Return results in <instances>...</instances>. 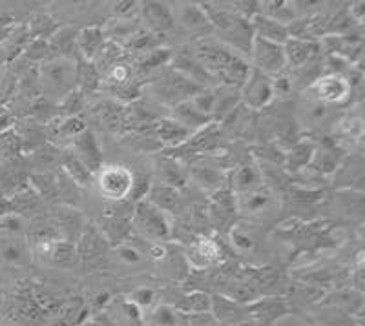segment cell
Returning a JSON list of instances; mask_svg holds the SVG:
<instances>
[{
  "label": "cell",
  "instance_id": "obj_4",
  "mask_svg": "<svg viewBox=\"0 0 365 326\" xmlns=\"http://www.w3.org/2000/svg\"><path fill=\"white\" fill-rule=\"evenodd\" d=\"M41 80L46 91L68 95L75 86V62L68 57H55L41 68Z\"/></svg>",
  "mask_w": 365,
  "mask_h": 326
},
{
  "label": "cell",
  "instance_id": "obj_37",
  "mask_svg": "<svg viewBox=\"0 0 365 326\" xmlns=\"http://www.w3.org/2000/svg\"><path fill=\"white\" fill-rule=\"evenodd\" d=\"M190 177L194 179L201 188L210 190L212 194H214L216 190H220L221 181H223L221 174H217L214 168H194L190 172Z\"/></svg>",
  "mask_w": 365,
  "mask_h": 326
},
{
  "label": "cell",
  "instance_id": "obj_51",
  "mask_svg": "<svg viewBox=\"0 0 365 326\" xmlns=\"http://www.w3.org/2000/svg\"><path fill=\"white\" fill-rule=\"evenodd\" d=\"M347 11L356 24H361V21H364V13H365V2H353V4L349 6Z\"/></svg>",
  "mask_w": 365,
  "mask_h": 326
},
{
  "label": "cell",
  "instance_id": "obj_10",
  "mask_svg": "<svg viewBox=\"0 0 365 326\" xmlns=\"http://www.w3.org/2000/svg\"><path fill=\"white\" fill-rule=\"evenodd\" d=\"M172 11H174L175 22H179L197 41L205 37H212V24L208 21L205 9L201 8V4L182 2V4H178L175 8H172Z\"/></svg>",
  "mask_w": 365,
  "mask_h": 326
},
{
  "label": "cell",
  "instance_id": "obj_33",
  "mask_svg": "<svg viewBox=\"0 0 365 326\" xmlns=\"http://www.w3.org/2000/svg\"><path fill=\"white\" fill-rule=\"evenodd\" d=\"M159 37H161V35L150 33V31H146V29L141 28L139 31H135L128 41H126L125 50L137 51V53H146V51L159 48V42H161L159 41Z\"/></svg>",
  "mask_w": 365,
  "mask_h": 326
},
{
  "label": "cell",
  "instance_id": "obj_30",
  "mask_svg": "<svg viewBox=\"0 0 365 326\" xmlns=\"http://www.w3.org/2000/svg\"><path fill=\"white\" fill-rule=\"evenodd\" d=\"M141 26H139V21L137 19H112L108 21V24L104 26V37L110 38V42L123 41L126 38L128 41L135 31H139Z\"/></svg>",
  "mask_w": 365,
  "mask_h": 326
},
{
  "label": "cell",
  "instance_id": "obj_35",
  "mask_svg": "<svg viewBox=\"0 0 365 326\" xmlns=\"http://www.w3.org/2000/svg\"><path fill=\"white\" fill-rule=\"evenodd\" d=\"M63 168L66 169V174L73 179L75 182L79 186H86L90 184L91 181V172L79 161V159L75 157L73 153H66L63 159Z\"/></svg>",
  "mask_w": 365,
  "mask_h": 326
},
{
  "label": "cell",
  "instance_id": "obj_41",
  "mask_svg": "<svg viewBox=\"0 0 365 326\" xmlns=\"http://www.w3.org/2000/svg\"><path fill=\"white\" fill-rule=\"evenodd\" d=\"M75 256H77V252H75L73 244L68 243V241L57 239L50 263H55V265H70V263H73Z\"/></svg>",
  "mask_w": 365,
  "mask_h": 326
},
{
  "label": "cell",
  "instance_id": "obj_22",
  "mask_svg": "<svg viewBox=\"0 0 365 326\" xmlns=\"http://www.w3.org/2000/svg\"><path fill=\"white\" fill-rule=\"evenodd\" d=\"M155 174L161 179V184L172 186V188H182L188 181V174L182 169V166L172 157H158L155 159Z\"/></svg>",
  "mask_w": 365,
  "mask_h": 326
},
{
  "label": "cell",
  "instance_id": "obj_15",
  "mask_svg": "<svg viewBox=\"0 0 365 326\" xmlns=\"http://www.w3.org/2000/svg\"><path fill=\"white\" fill-rule=\"evenodd\" d=\"M174 70L201 88H208L207 86L208 83L216 80L203 66H201V62L195 58V55L192 53V50L181 51V53L174 58Z\"/></svg>",
  "mask_w": 365,
  "mask_h": 326
},
{
  "label": "cell",
  "instance_id": "obj_47",
  "mask_svg": "<svg viewBox=\"0 0 365 326\" xmlns=\"http://www.w3.org/2000/svg\"><path fill=\"white\" fill-rule=\"evenodd\" d=\"M50 42L41 41V38H34L31 44L26 48V57L29 61H44L48 55H50Z\"/></svg>",
  "mask_w": 365,
  "mask_h": 326
},
{
  "label": "cell",
  "instance_id": "obj_12",
  "mask_svg": "<svg viewBox=\"0 0 365 326\" xmlns=\"http://www.w3.org/2000/svg\"><path fill=\"white\" fill-rule=\"evenodd\" d=\"M274 204H276V199L272 191L263 186L247 194L236 195V211H241L247 217H262L272 210Z\"/></svg>",
  "mask_w": 365,
  "mask_h": 326
},
{
  "label": "cell",
  "instance_id": "obj_1",
  "mask_svg": "<svg viewBox=\"0 0 365 326\" xmlns=\"http://www.w3.org/2000/svg\"><path fill=\"white\" fill-rule=\"evenodd\" d=\"M192 53L201 62V66L216 80L225 86L237 88L245 83L250 64L243 55L234 51L214 37H205L195 41L192 46Z\"/></svg>",
  "mask_w": 365,
  "mask_h": 326
},
{
  "label": "cell",
  "instance_id": "obj_43",
  "mask_svg": "<svg viewBox=\"0 0 365 326\" xmlns=\"http://www.w3.org/2000/svg\"><path fill=\"white\" fill-rule=\"evenodd\" d=\"M84 130H86V126H84V122L79 117H64V119L55 126V133L64 137H77L79 133H83Z\"/></svg>",
  "mask_w": 365,
  "mask_h": 326
},
{
  "label": "cell",
  "instance_id": "obj_9",
  "mask_svg": "<svg viewBox=\"0 0 365 326\" xmlns=\"http://www.w3.org/2000/svg\"><path fill=\"white\" fill-rule=\"evenodd\" d=\"M155 95L163 100V102H168L172 106H178L181 102H187L194 93L201 90V86L194 84L192 80H188L187 77H182L181 73H178L175 70H172L170 73L163 75V80H158L154 84Z\"/></svg>",
  "mask_w": 365,
  "mask_h": 326
},
{
  "label": "cell",
  "instance_id": "obj_7",
  "mask_svg": "<svg viewBox=\"0 0 365 326\" xmlns=\"http://www.w3.org/2000/svg\"><path fill=\"white\" fill-rule=\"evenodd\" d=\"M133 174L123 164H108L99 169V190L113 203L126 201L132 188Z\"/></svg>",
  "mask_w": 365,
  "mask_h": 326
},
{
  "label": "cell",
  "instance_id": "obj_34",
  "mask_svg": "<svg viewBox=\"0 0 365 326\" xmlns=\"http://www.w3.org/2000/svg\"><path fill=\"white\" fill-rule=\"evenodd\" d=\"M188 102H190L197 112L203 113V115L212 117V119L216 115V91L212 90V88H201L197 93H194V95L188 99Z\"/></svg>",
  "mask_w": 365,
  "mask_h": 326
},
{
  "label": "cell",
  "instance_id": "obj_6",
  "mask_svg": "<svg viewBox=\"0 0 365 326\" xmlns=\"http://www.w3.org/2000/svg\"><path fill=\"white\" fill-rule=\"evenodd\" d=\"M240 99L250 110H263L274 99L272 77L250 66L245 83L240 88Z\"/></svg>",
  "mask_w": 365,
  "mask_h": 326
},
{
  "label": "cell",
  "instance_id": "obj_3",
  "mask_svg": "<svg viewBox=\"0 0 365 326\" xmlns=\"http://www.w3.org/2000/svg\"><path fill=\"white\" fill-rule=\"evenodd\" d=\"M132 226L141 236L150 237L155 241H168L172 237V224L163 210L154 206L148 201H139L133 206L132 214Z\"/></svg>",
  "mask_w": 365,
  "mask_h": 326
},
{
  "label": "cell",
  "instance_id": "obj_49",
  "mask_svg": "<svg viewBox=\"0 0 365 326\" xmlns=\"http://www.w3.org/2000/svg\"><path fill=\"white\" fill-rule=\"evenodd\" d=\"M155 292L152 288H139L135 292L130 293V303L137 306V308H145V306H150L154 303Z\"/></svg>",
  "mask_w": 365,
  "mask_h": 326
},
{
  "label": "cell",
  "instance_id": "obj_23",
  "mask_svg": "<svg viewBox=\"0 0 365 326\" xmlns=\"http://www.w3.org/2000/svg\"><path fill=\"white\" fill-rule=\"evenodd\" d=\"M172 119L178 120L179 124H182V126L187 130H190L192 133H194L195 130L207 128L208 124L214 122L212 117H207L203 115V113L197 112L188 100L187 102H181L178 104V106H174V115H172Z\"/></svg>",
  "mask_w": 365,
  "mask_h": 326
},
{
  "label": "cell",
  "instance_id": "obj_24",
  "mask_svg": "<svg viewBox=\"0 0 365 326\" xmlns=\"http://www.w3.org/2000/svg\"><path fill=\"white\" fill-rule=\"evenodd\" d=\"M314 153H316L314 142L299 141L296 142V144L285 153V155H283V164H285L289 169H292V172L309 168L312 159H314Z\"/></svg>",
  "mask_w": 365,
  "mask_h": 326
},
{
  "label": "cell",
  "instance_id": "obj_45",
  "mask_svg": "<svg viewBox=\"0 0 365 326\" xmlns=\"http://www.w3.org/2000/svg\"><path fill=\"white\" fill-rule=\"evenodd\" d=\"M139 11H141V4L132 0H120L112 4L113 19H137Z\"/></svg>",
  "mask_w": 365,
  "mask_h": 326
},
{
  "label": "cell",
  "instance_id": "obj_13",
  "mask_svg": "<svg viewBox=\"0 0 365 326\" xmlns=\"http://www.w3.org/2000/svg\"><path fill=\"white\" fill-rule=\"evenodd\" d=\"M73 155L86 166L93 174H99L103 168V153H101L99 142L90 130H84L77 137H73Z\"/></svg>",
  "mask_w": 365,
  "mask_h": 326
},
{
  "label": "cell",
  "instance_id": "obj_32",
  "mask_svg": "<svg viewBox=\"0 0 365 326\" xmlns=\"http://www.w3.org/2000/svg\"><path fill=\"white\" fill-rule=\"evenodd\" d=\"M58 29H61L58 22H55L48 13H37L29 22V31H31L34 38H41V41L51 38Z\"/></svg>",
  "mask_w": 365,
  "mask_h": 326
},
{
  "label": "cell",
  "instance_id": "obj_5",
  "mask_svg": "<svg viewBox=\"0 0 365 326\" xmlns=\"http://www.w3.org/2000/svg\"><path fill=\"white\" fill-rule=\"evenodd\" d=\"M250 61H252L250 66L259 70L262 73L269 75V77H276V75L283 73L287 68L283 44L263 41V38L259 37H254L252 41Z\"/></svg>",
  "mask_w": 365,
  "mask_h": 326
},
{
  "label": "cell",
  "instance_id": "obj_16",
  "mask_svg": "<svg viewBox=\"0 0 365 326\" xmlns=\"http://www.w3.org/2000/svg\"><path fill=\"white\" fill-rule=\"evenodd\" d=\"M247 312L259 322H272L289 312V303L283 298H262L247 305Z\"/></svg>",
  "mask_w": 365,
  "mask_h": 326
},
{
  "label": "cell",
  "instance_id": "obj_44",
  "mask_svg": "<svg viewBox=\"0 0 365 326\" xmlns=\"http://www.w3.org/2000/svg\"><path fill=\"white\" fill-rule=\"evenodd\" d=\"M115 253L126 265H139L143 261L141 250L132 243H120L115 246Z\"/></svg>",
  "mask_w": 365,
  "mask_h": 326
},
{
  "label": "cell",
  "instance_id": "obj_46",
  "mask_svg": "<svg viewBox=\"0 0 365 326\" xmlns=\"http://www.w3.org/2000/svg\"><path fill=\"white\" fill-rule=\"evenodd\" d=\"M83 93L81 91H70L68 95H64L63 104H61V110H64V115L66 117H75L77 113L83 110Z\"/></svg>",
  "mask_w": 365,
  "mask_h": 326
},
{
  "label": "cell",
  "instance_id": "obj_36",
  "mask_svg": "<svg viewBox=\"0 0 365 326\" xmlns=\"http://www.w3.org/2000/svg\"><path fill=\"white\" fill-rule=\"evenodd\" d=\"M230 243L237 253H252L256 250V237L243 226H234L230 230Z\"/></svg>",
  "mask_w": 365,
  "mask_h": 326
},
{
  "label": "cell",
  "instance_id": "obj_11",
  "mask_svg": "<svg viewBox=\"0 0 365 326\" xmlns=\"http://www.w3.org/2000/svg\"><path fill=\"white\" fill-rule=\"evenodd\" d=\"M141 17L146 31L155 35H165L175 28L174 11L166 2H141Z\"/></svg>",
  "mask_w": 365,
  "mask_h": 326
},
{
  "label": "cell",
  "instance_id": "obj_38",
  "mask_svg": "<svg viewBox=\"0 0 365 326\" xmlns=\"http://www.w3.org/2000/svg\"><path fill=\"white\" fill-rule=\"evenodd\" d=\"M210 306H212L210 295H207L205 292H194L185 298V303L181 305V308L187 315H194V314H208V312H210Z\"/></svg>",
  "mask_w": 365,
  "mask_h": 326
},
{
  "label": "cell",
  "instance_id": "obj_42",
  "mask_svg": "<svg viewBox=\"0 0 365 326\" xmlns=\"http://www.w3.org/2000/svg\"><path fill=\"white\" fill-rule=\"evenodd\" d=\"M150 188H152V182L150 177L146 175H133L132 188H130V194L126 201L130 203H139V201H145V197H148Z\"/></svg>",
  "mask_w": 365,
  "mask_h": 326
},
{
  "label": "cell",
  "instance_id": "obj_54",
  "mask_svg": "<svg viewBox=\"0 0 365 326\" xmlns=\"http://www.w3.org/2000/svg\"><path fill=\"white\" fill-rule=\"evenodd\" d=\"M312 326H325V325H312Z\"/></svg>",
  "mask_w": 365,
  "mask_h": 326
},
{
  "label": "cell",
  "instance_id": "obj_27",
  "mask_svg": "<svg viewBox=\"0 0 365 326\" xmlns=\"http://www.w3.org/2000/svg\"><path fill=\"white\" fill-rule=\"evenodd\" d=\"M75 84H79L83 91H96L101 86V73L96 64L90 61L79 58L75 64Z\"/></svg>",
  "mask_w": 365,
  "mask_h": 326
},
{
  "label": "cell",
  "instance_id": "obj_31",
  "mask_svg": "<svg viewBox=\"0 0 365 326\" xmlns=\"http://www.w3.org/2000/svg\"><path fill=\"white\" fill-rule=\"evenodd\" d=\"M172 61V50L168 48H155V50H150L146 53H141V57L137 58V70L141 71H152V70H159V68L166 66L168 62Z\"/></svg>",
  "mask_w": 365,
  "mask_h": 326
},
{
  "label": "cell",
  "instance_id": "obj_40",
  "mask_svg": "<svg viewBox=\"0 0 365 326\" xmlns=\"http://www.w3.org/2000/svg\"><path fill=\"white\" fill-rule=\"evenodd\" d=\"M133 70L130 64L126 62H115L108 71H106V83L110 86H126V84H132Z\"/></svg>",
  "mask_w": 365,
  "mask_h": 326
},
{
  "label": "cell",
  "instance_id": "obj_39",
  "mask_svg": "<svg viewBox=\"0 0 365 326\" xmlns=\"http://www.w3.org/2000/svg\"><path fill=\"white\" fill-rule=\"evenodd\" d=\"M24 217L21 214H17V211H6L4 215H0V233L19 237L24 233Z\"/></svg>",
  "mask_w": 365,
  "mask_h": 326
},
{
  "label": "cell",
  "instance_id": "obj_2",
  "mask_svg": "<svg viewBox=\"0 0 365 326\" xmlns=\"http://www.w3.org/2000/svg\"><path fill=\"white\" fill-rule=\"evenodd\" d=\"M201 8L205 9L210 21L212 35H216L214 38L232 48L243 57H250L254 31L249 19L241 17L240 13L234 11L232 6L225 8L223 4H216V2H203Z\"/></svg>",
  "mask_w": 365,
  "mask_h": 326
},
{
  "label": "cell",
  "instance_id": "obj_29",
  "mask_svg": "<svg viewBox=\"0 0 365 326\" xmlns=\"http://www.w3.org/2000/svg\"><path fill=\"white\" fill-rule=\"evenodd\" d=\"M101 230H103L106 241H112V243H126V237H128L130 230H132V221L128 219H119V217H112V215H106L103 221H101Z\"/></svg>",
  "mask_w": 365,
  "mask_h": 326
},
{
  "label": "cell",
  "instance_id": "obj_21",
  "mask_svg": "<svg viewBox=\"0 0 365 326\" xmlns=\"http://www.w3.org/2000/svg\"><path fill=\"white\" fill-rule=\"evenodd\" d=\"M250 24H252L254 37H259L263 38V41L269 42H276V44H285V42L289 41V29H287V26L265 17L262 13L256 15V17L250 21Z\"/></svg>",
  "mask_w": 365,
  "mask_h": 326
},
{
  "label": "cell",
  "instance_id": "obj_8",
  "mask_svg": "<svg viewBox=\"0 0 365 326\" xmlns=\"http://www.w3.org/2000/svg\"><path fill=\"white\" fill-rule=\"evenodd\" d=\"M309 93H312V99L316 102L324 104H341L351 95V84L345 77L336 73L319 75L318 79L307 88Z\"/></svg>",
  "mask_w": 365,
  "mask_h": 326
},
{
  "label": "cell",
  "instance_id": "obj_14",
  "mask_svg": "<svg viewBox=\"0 0 365 326\" xmlns=\"http://www.w3.org/2000/svg\"><path fill=\"white\" fill-rule=\"evenodd\" d=\"M283 51H285L287 66L298 70V68L305 66L318 57V53L322 51V44L318 41H303V38L289 37V41L283 44Z\"/></svg>",
  "mask_w": 365,
  "mask_h": 326
},
{
  "label": "cell",
  "instance_id": "obj_19",
  "mask_svg": "<svg viewBox=\"0 0 365 326\" xmlns=\"http://www.w3.org/2000/svg\"><path fill=\"white\" fill-rule=\"evenodd\" d=\"M104 44H106V37H104L103 26H88V28H83L77 33V38H75V46L79 50L81 58L90 62L101 53Z\"/></svg>",
  "mask_w": 365,
  "mask_h": 326
},
{
  "label": "cell",
  "instance_id": "obj_28",
  "mask_svg": "<svg viewBox=\"0 0 365 326\" xmlns=\"http://www.w3.org/2000/svg\"><path fill=\"white\" fill-rule=\"evenodd\" d=\"M148 203H152L163 211L175 210L179 204V191L175 188H172V186L154 184L150 188Z\"/></svg>",
  "mask_w": 365,
  "mask_h": 326
},
{
  "label": "cell",
  "instance_id": "obj_25",
  "mask_svg": "<svg viewBox=\"0 0 365 326\" xmlns=\"http://www.w3.org/2000/svg\"><path fill=\"white\" fill-rule=\"evenodd\" d=\"M188 257H192V265L205 268V266L214 265V263H217L221 259V246L216 241L203 237L197 243H194Z\"/></svg>",
  "mask_w": 365,
  "mask_h": 326
},
{
  "label": "cell",
  "instance_id": "obj_18",
  "mask_svg": "<svg viewBox=\"0 0 365 326\" xmlns=\"http://www.w3.org/2000/svg\"><path fill=\"white\" fill-rule=\"evenodd\" d=\"M155 135H158V142L161 146H168V148H179L185 142L190 141L192 132L187 130L182 124L174 120L172 117H166L155 122Z\"/></svg>",
  "mask_w": 365,
  "mask_h": 326
},
{
  "label": "cell",
  "instance_id": "obj_20",
  "mask_svg": "<svg viewBox=\"0 0 365 326\" xmlns=\"http://www.w3.org/2000/svg\"><path fill=\"white\" fill-rule=\"evenodd\" d=\"M0 261L9 266H26L31 261L29 243L21 237L0 239Z\"/></svg>",
  "mask_w": 365,
  "mask_h": 326
},
{
  "label": "cell",
  "instance_id": "obj_17",
  "mask_svg": "<svg viewBox=\"0 0 365 326\" xmlns=\"http://www.w3.org/2000/svg\"><path fill=\"white\" fill-rule=\"evenodd\" d=\"M228 182H230V191L234 195L247 194L263 184V175L254 162H243L230 174Z\"/></svg>",
  "mask_w": 365,
  "mask_h": 326
},
{
  "label": "cell",
  "instance_id": "obj_53",
  "mask_svg": "<svg viewBox=\"0 0 365 326\" xmlns=\"http://www.w3.org/2000/svg\"><path fill=\"white\" fill-rule=\"evenodd\" d=\"M83 326H104L103 322H99V321H90V322H86V325H83Z\"/></svg>",
  "mask_w": 365,
  "mask_h": 326
},
{
  "label": "cell",
  "instance_id": "obj_52",
  "mask_svg": "<svg viewBox=\"0 0 365 326\" xmlns=\"http://www.w3.org/2000/svg\"><path fill=\"white\" fill-rule=\"evenodd\" d=\"M148 256L152 257V259H154V261L165 259V257H166V248L163 246L161 243H159V244H152V246L148 248Z\"/></svg>",
  "mask_w": 365,
  "mask_h": 326
},
{
  "label": "cell",
  "instance_id": "obj_48",
  "mask_svg": "<svg viewBox=\"0 0 365 326\" xmlns=\"http://www.w3.org/2000/svg\"><path fill=\"white\" fill-rule=\"evenodd\" d=\"M103 237L101 236H97L96 231L93 230H90V231H86V236L83 237V239H81V246H79V253L83 257H88V253H96V248L97 246H101V244H103Z\"/></svg>",
  "mask_w": 365,
  "mask_h": 326
},
{
  "label": "cell",
  "instance_id": "obj_50",
  "mask_svg": "<svg viewBox=\"0 0 365 326\" xmlns=\"http://www.w3.org/2000/svg\"><path fill=\"white\" fill-rule=\"evenodd\" d=\"M344 126H341V128H344V132L347 133V135H360V132H361V120L360 119H356V117H349L347 120H344Z\"/></svg>",
  "mask_w": 365,
  "mask_h": 326
},
{
  "label": "cell",
  "instance_id": "obj_26",
  "mask_svg": "<svg viewBox=\"0 0 365 326\" xmlns=\"http://www.w3.org/2000/svg\"><path fill=\"white\" fill-rule=\"evenodd\" d=\"M262 15L283 26H289L298 19V9H296L294 2L272 0V2H262Z\"/></svg>",
  "mask_w": 365,
  "mask_h": 326
}]
</instances>
